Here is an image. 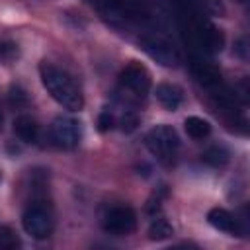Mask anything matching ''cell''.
<instances>
[{
	"label": "cell",
	"instance_id": "6da1fadb",
	"mask_svg": "<svg viewBox=\"0 0 250 250\" xmlns=\"http://www.w3.org/2000/svg\"><path fill=\"white\" fill-rule=\"evenodd\" d=\"M39 74H41V82L45 90L51 94V98L59 105H62L68 111H80L84 107V98L78 86L74 84V80L66 72H62L51 62H41Z\"/></svg>",
	"mask_w": 250,
	"mask_h": 250
},
{
	"label": "cell",
	"instance_id": "7a4b0ae2",
	"mask_svg": "<svg viewBox=\"0 0 250 250\" xmlns=\"http://www.w3.org/2000/svg\"><path fill=\"white\" fill-rule=\"evenodd\" d=\"M146 148L152 156H156L162 164H172L176 158V152L180 148V137L174 127L170 125H156L152 127L145 137Z\"/></svg>",
	"mask_w": 250,
	"mask_h": 250
},
{
	"label": "cell",
	"instance_id": "3957f363",
	"mask_svg": "<svg viewBox=\"0 0 250 250\" xmlns=\"http://www.w3.org/2000/svg\"><path fill=\"white\" fill-rule=\"evenodd\" d=\"M141 49L158 64L162 66H178L180 62V53L176 51V47L160 35H143L139 39Z\"/></svg>",
	"mask_w": 250,
	"mask_h": 250
},
{
	"label": "cell",
	"instance_id": "277c9868",
	"mask_svg": "<svg viewBox=\"0 0 250 250\" xmlns=\"http://www.w3.org/2000/svg\"><path fill=\"white\" fill-rule=\"evenodd\" d=\"M21 227L23 230L35 238V240H43L51 234L53 230V219L49 215V211L39 205V203H33L31 207H27L21 215Z\"/></svg>",
	"mask_w": 250,
	"mask_h": 250
},
{
	"label": "cell",
	"instance_id": "5b68a950",
	"mask_svg": "<svg viewBox=\"0 0 250 250\" xmlns=\"http://www.w3.org/2000/svg\"><path fill=\"white\" fill-rule=\"evenodd\" d=\"M102 227L105 232L115 234V236H125L137 229V215L131 207L127 205H117L111 207L102 221Z\"/></svg>",
	"mask_w": 250,
	"mask_h": 250
},
{
	"label": "cell",
	"instance_id": "8992f818",
	"mask_svg": "<svg viewBox=\"0 0 250 250\" xmlns=\"http://www.w3.org/2000/svg\"><path fill=\"white\" fill-rule=\"evenodd\" d=\"M51 137L61 148H74L80 143V123L68 115H59L51 123Z\"/></svg>",
	"mask_w": 250,
	"mask_h": 250
},
{
	"label": "cell",
	"instance_id": "52a82bcc",
	"mask_svg": "<svg viewBox=\"0 0 250 250\" xmlns=\"http://www.w3.org/2000/svg\"><path fill=\"white\" fill-rule=\"evenodd\" d=\"M119 82H121L123 88H127L135 96H145L150 88V76H148L146 68L137 64V62H131L121 70Z\"/></svg>",
	"mask_w": 250,
	"mask_h": 250
},
{
	"label": "cell",
	"instance_id": "ba28073f",
	"mask_svg": "<svg viewBox=\"0 0 250 250\" xmlns=\"http://www.w3.org/2000/svg\"><path fill=\"white\" fill-rule=\"evenodd\" d=\"M191 72L193 76L197 78V82L205 88H217L221 84V70L217 68V64L205 61V59H199V57H191Z\"/></svg>",
	"mask_w": 250,
	"mask_h": 250
},
{
	"label": "cell",
	"instance_id": "9c48e42d",
	"mask_svg": "<svg viewBox=\"0 0 250 250\" xmlns=\"http://www.w3.org/2000/svg\"><path fill=\"white\" fill-rule=\"evenodd\" d=\"M207 221L213 229L221 230V232H227V234H238V223L236 219L227 211V209H221V207H215L207 213Z\"/></svg>",
	"mask_w": 250,
	"mask_h": 250
},
{
	"label": "cell",
	"instance_id": "30bf717a",
	"mask_svg": "<svg viewBox=\"0 0 250 250\" xmlns=\"http://www.w3.org/2000/svg\"><path fill=\"white\" fill-rule=\"evenodd\" d=\"M14 133L20 141L33 145L39 139V125L31 115H18L14 119Z\"/></svg>",
	"mask_w": 250,
	"mask_h": 250
},
{
	"label": "cell",
	"instance_id": "8fae6325",
	"mask_svg": "<svg viewBox=\"0 0 250 250\" xmlns=\"http://www.w3.org/2000/svg\"><path fill=\"white\" fill-rule=\"evenodd\" d=\"M154 94H156V100L162 104V107H166L168 111H176L184 102L182 90L174 84H158Z\"/></svg>",
	"mask_w": 250,
	"mask_h": 250
},
{
	"label": "cell",
	"instance_id": "7c38bea8",
	"mask_svg": "<svg viewBox=\"0 0 250 250\" xmlns=\"http://www.w3.org/2000/svg\"><path fill=\"white\" fill-rule=\"evenodd\" d=\"M184 129H186V133H188L193 141H201V139H205V137L211 133V125H209V121L203 119V117H197V115H189V117H186V121H184Z\"/></svg>",
	"mask_w": 250,
	"mask_h": 250
},
{
	"label": "cell",
	"instance_id": "4fadbf2b",
	"mask_svg": "<svg viewBox=\"0 0 250 250\" xmlns=\"http://www.w3.org/2000/svg\"><path fill=\"white\" fill-rule=\"evenodd\" d=\"M172 234H174V227L166 219H162V217L154 219L150 223V227H148V238L150 240H166Z\"/></svg>",
	"mask_w": 250,
	"mask_h": 250
},
{
	"label": "cell",
	"instance_id": "5bb4252c",
	"mask_svg": "<svg viewBox=\"0 0 250 250\" xmlns=\"http://www.w3.org/2000/svg\"><path fill=\"white\" fill-rule=\"evenodd\" d=\"M201 160L205 162V164H209V166H215V168H219V166H225L227 162H229V150L225 148V146H211V148H207L203 154H201Z\"/></svg>",
	"mask_w": 250,
	"mask_h": 250
},
{
	"label": "cell",
	"instance_id": "9a60e30c",
	"mask_svg": "<svg viewBox=\"0 0 250 250\" xmlns=\"http://www.w3.org/2000/svg\"><path fill=\"white\" fill-rule=\"evenodd\" d=\"M20 246V238L16 236V232L6 227V225H0V250H14Z\"/></svg>",
	"mask_w": 250,
	"mask_h": 250
},
{
	"label": "cell",
	"instance_id": "2e32d148",
	"mask_svg": "<svg viewBox=\"0 0 250 250\" xmlns=\"http://www.w3.org/2000/svg\"><path fill=\"white\" fill-rule=\"evenodd\" d=\"M8 102H10L12 107H25V105L29 104V98H27L25 90L16 84V86H12L10 92H8Z\"/></svg>",
	"mask_w": 250,
	"mask_h": 250
},
{
	"label": "cell",
	"instance_id": "e0dca14e",
	"mask_svg": "<svg viewBox=\"0 0 250 250\" xmlns=\"http://www.w3.org/2000/svg\"><path fill=\"white\" fill-rule=\"evenodd\" d=\"M139 127V115L135 111H123L119 117V129L123 133H133Z\"/></svg>",
	"mask_w": 250,
	"mask_h": 250
},
{
	"label": "cell",
	"instance_id": "ac0fdd59",
	"mask_svg": "<svg viewBox=\"0 0 250 250\" xmlns=\"http://www.w3.org/2000/svg\"><path fill=\"white\" fill-rule=\"evenodd\" d=\"M16 57H18V45L12 41H0V61L8 64Z\"/></svg>",
	"mask_w": 250,
	"mask_h": 250
},
{
	"label": "cell",
	"instance_id": "d6986e66",
	"mask_svg": "<svg viewBox=\"0 0 250 250\" xmlns=\"http://www.w3.org/2000/svg\"><path fill=\"white\" fill-rule=\"evenodd\" d=\"M113 127V115L109 109H104L100 115H98V131L100 133H105Z\"/></svg>",
	"mask_w": 250,
	"mask_h": 250
},
{
	"label": "cell",
	"instance_id": "ffe728a7",
	"mask_svg": "<svg viewBox=\"0 0 250 250\" xmlns=\"http://www.w3.org/2000/svg\"><path fill=\"white\" fill-rule=\"evenodd\" d=\"M236 51H238V55H240L242 59H246V39H244V37L236 41Z\"/></svg>",
	"mask_w": 250,
	"mask_h": 250
},
{
	"label": "cell",
	"instance_id": "44dd1931",
	"mask_svg": "<svg viewBox=\"0 0 250 250\" xmlns=\"http://www.w3.org/2000/svg\"><path fill=\"white\" fill-rule=\"evenodd\" d=\"M0 131H2V113H0Z\"/></svg>",
	"mask_w": 250,
	"mask_h": 250
},
{
	"label": "cell",
	"instance_id": "7402d4cb",
	"mask_svg": "<svg viewBox=\"0 0 250 250\" xmlns=\"http://www.w3.org/2000/svg\"><path fill=\"white\" fill-rule=\"evenodd\" d=\"M238 2H244V0H238Z\"/></svg>",
	"mask_w": 250,
	"mask_h": 250
}]
</instances>
